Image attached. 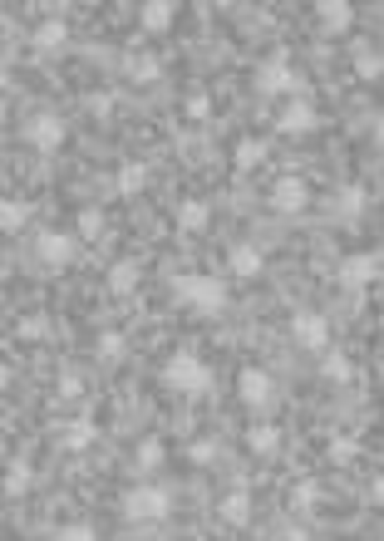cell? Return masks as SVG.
I'll list each match as a JSON object with an SVG mask.
<instances>
[{"label": "cell", "instance_id": "d4e9b609", "mask_svg": "<svg viewBox=\"0 0 384 541\" xmlns=\"http://www.w3.org/2000/svg\"><path fill=\"white\" fill-rule=\"evenodd\" d=\"M335 212H340L345 222H350V216H359V212H365V187H359V183L340 187V197H335Z\"/></svg>", "mask_w": 384, "mask_h": 541}, {"label": "cell", "instance_id": "52a82bcc", "mask_svg": "<svg viewBox=\"0 0 384 541\" xmlns=\"http://www.w3.org/2000/svg\"><path fill=\"white\" fill-rule=\"evenodd\" d=\"M379 271H384V256H375V251H355V256L340 261V286L345 291H365Z\"/></svg>", "mask_w": 384, "mask_h": 541}, {"label": "cell", "instance_id": "ab89813d", "mask_svg": "<svg viewBox=\"0 0 384 541\" xmlns=\"http://www.w3.org/2000/svg\"><path fill=\"white\" fill-rule=\"evenodd\" d=\"M375 134H379V143H384V114L375 118Z\"/></svg>", "mask_w": 384, "mask_h": 541}, {"label": "cell", "instance_id": "484cf974", "mask_svg": "<svg viewBox=\"0 0 384 541\" xmlns=\"http://www.w3.org/2000/svg\"><path fill=\"white\" fill-rule=\"evenodd\" d=\"M124 355H128L124 330H104V335H99V359H104V365H118Z\"/></svg>", "mask_w": 384, "mask_h": 541}, {"label": "cell", "instance_id": "ac0fdd59", "mask_svg": "<svg viewBox=\"0 0 384 541\" xmlns=\"http://www.w3.org/2000/svg\"><path fill=\"white\" fill-rule=\"evenodd\" d=\"M217 516L227 526H247V516H251V497H247V487H232L227 497L217 502Z\"/></svg>", "mask_w": 384, "mask_h": 541}, {"label": "cell", "instance_id": "d590c367", "mask_svg": "<svg viewBox=\"0 0 384 541\" xmlns=\"http://www.w3.org/2000/svg\"><path fill=\"white\" fill-rule=\"evenodd\" d=\"M291 502H296V512H310V507H316V487L301 483V487L291 492Z\"/></svg>", "mask_w": 384, "mask_h": 541}, {"label": "cell", "instance_id": "5bb4252c", "mask_svg": "<svg viewBox=\"0 0 384 541\" xmlns=\"http://www.w3.org/2000/svg\"><path fill=\"white\" fill-rule=\"evenodd\" d=\"M261 266H267V256H261V246H251V242H242V246L227 251V271H232L237 281H251V276H261Z\"/></svg>", "mask_w": 384, "mask_h": 541}, {"label": "cell", "instance_id": "8992f818", "mask_svg": "<svg viewBox=\"0 0 384 541\" xmlns=\"http://www.w3.org/2000/svg\"><path fill=\"white\" fill-rule=\"evenodd\" d=\"M257 89L271 99V94H306V84L296 79V69L286 65V55H276V59H267V65L257 69Z\"/></svg>", "mask_w": 384, "mask_h": 541}, {"label": "cell", "instance_id": "9a60e30c", "mask_svg": "<svg viewBox=\"0 0 384 541\" xmlns=\"http://www.w3.org/2000/svg\"><path fill=\"white\" fill-rule=\"evenodd\" d=\"M173 15H177V5H173V0H143L138 25L148 30V35H167V30H173Z\"/></svg>", "mask_w": 384, "mask_h": 541}, {"label": "cell", "instance_id": "8d00e7d4", "mask_svg": "<svg viewBox=\"0 0 384 541\" xmlns=\"http://www.w3.org/2000/svg\"><path fill=\"white\" fill-rule=\"evenodd\" d=\"M207 94H192V99H187V118H192V124H202V118H207Z\"/></svg>", "mask_w": 384, "mask_h": 541}, {"label": "cell", "instance_id": "8fae6325", "mask_svg": "<svg viewBox=\"0 0 384 541\" xmlns=\"http://www.w3.org/2000/svg\"><path fill=\"white\" fill-rule=\"evenodd\" d=\"M35 256H40L45 266H69V261L79 256V242H75V236H65V232H40Z\"/></svg>", "mask_w": 384, "mask_h": 541}, {"label": "cell", "instance_id": "7bdbcfd3", "mask_svg": "<svg viewBox=\"0 0 384 541\" xmlns=\"http://www.w3.org/2000/svg\"><path fill=\"white\" fill-rule=\"evenodd\" d=\"M379 320H384V310H379Z\"/></svg>", "mask_w": 384, "mask_h": 541}, {"label": "cell", "instance_id": "1f68e13d", "mask_svg": "<svg viewBox=\"0 0 384 541\" xmlns=\"http://www.w3.org/2000/svg\"><path fill=\"white\" fill-rule=\"evenodd\" d=\"M45 335H50V320H45V316H25V320H20V340H45Z\"/></svg>", "mask_w": 384, "mask_h": 541}, {"label": "cell", "instance_id": "f546056e", "mask_svg": "<svg viewBox=\"0 0 384 541\" xmlns=\"http://www.w3.org/2000/svg\"><path fill=\"white\" fill-rule=\"evenodd\" d=\"M138 467H143V473H158V467H163V443H138Z\"/></svg>", "mask_w": 384, "mask_h": 541}, {"label": "cell", "instance_id": "7402d4cb", "mask_svg": "<svg viewBox=\"0 0 384 541\" xmlns=\"http://www.w3.org/2000/svg\"><path fill=\"white\" fill-rule=\"evenodd\" d=\"M143 187H148V167H143V163H124V167H118V192H124V197H138Z\"/></svg>", "mask_w": 384, "mask_h": 541}, {"label": "cell", "instance_id": "4fadbf2b", "mask_svg": "<svg viewBox=\"0 0 384 541\" xmlns=\"http://www.w3.org/2000/svg\"><path fill=\"white\" fill-rule=\"evenodd\" d=\"M316 15H320V30H326V35H345L355 25V5H350V0H316Z\"/></svg>", "mask_w": 384, "mask_h": 541}, {"label": "cell", "instance_id": "5b68a950", "mask_svg": "<svg viewBox=\"0 0 384 541\" xmlns=\"http://www.w3.org/2000/svg\"><path fill=\"white\" fill-rule=\"evenodd\" d=\"M65 138H69V128H65V118H59V114H35L25 124V143L35 153H59V148H65Z\"/></svg>", "mask_w": 384, "mask_h": 541}, {"label": "cell", "instance_id": "e0dca14e", "mask_svg": "<svg viewBox=\"0 0 384 541\" xmlns=\"http://www.w3.org/2000/svg\"><path fill=\"white\" fill-rule=\"evenodd\" d=\"M207 222H212V207H207V202L187 197V202H183V207H177V232L197 236V232H207Z\"/></svg>", "mask_w": 384, "mask_h": 541}, {"label": "cell", "instance_id": "f1b7e54d", "mask_svg": "<svg viewBox=\"0 0 384 541\" xmlns=\"http://www.w3.org/2000/svg\"><path fill=\"white\" fill-rule=\"evenodd\" d=\"M261 158H267V138H247L242 148H237V167H242V173H247V167H257Z\"/></svg>", "mask_w": 384, "mask_h": 541}, {"label": "cell", "instance_id": "60d3db41", "mask_svg": "<svg viewBox=\"0 0 384 541\" xmlns=\"http://www.w3.org/2000/svg\"><path fill=\"white\" fill-rule=\"evenodd\" d=\"M217 5H237V0H217Z\"/></svg>", "mask_w": 384, "mask_h": 541}, {"label": "cell", "instance_id": "74e56055", "mask_svg": "<svg viewBox=\"0 0 384 541\" xmlns=\"http://www.w3.org/2000/svg\"><path fill=\"white\" fill-rule=\"evenodd\" d=\"M330 458H335V463H350V458H355V443H350V438L330 443Z\"/></svg>", "mask_w": 384, "mask_h": 541}, {"label": "cell", "instance_id": "277c9868", "mask_svg": "<svg viewBox=\"0 0 384 541\" xmlns=\"http://www.w3.org/2000/svg\"><path fill=\"white\" fill-rule=\"evenodd\" d=\"M237 394H242L247 408H257V414H267V408L276 404V379L267 375V369L247 365L242 375H237Z\"/></svg>", "mask_w": 384, "mask_h": 541}, {"label": "cell", "instance_id": "603a6c76", "mask_svg": "<svg viewBox=\"0 0 384 541\" xmlns=\"http://www.w3.org/2000/svg\"><path fill=\"white\" fill-rule=\"evenodd\" d=\"M247 448H251V453H261V458H271V453L281 448V433H276L271 424H257V428L247 433Z\"/></svg>", "mask_w": 384, "mask_h": 541}, {"label": "cell", "instance_id": "7a4b0ae2", "mask_svg": "<svg viewBox=\"0 0 384 541\" xmlns=\"http://www.w3.org/2000/svg\"><path fill=\"white\" fill-rule=\"evenodd\" d=\"M173 296H177V306L202 310V316H217V310L227 306V286L217 281V276H202V271L177 276V281H173Z\"/></svg>", "mask_w": 384, "mask_h": 541}, {"label": "cell", "instance_id": "e575fe53", "mask_svg": "<svg viewBox=\"0 0 384 541\" xmlns=\"http://www.w3.org/2000/svg\"><path fill=\"white\" fill-rule=\"evenodd\" d=\"M79 394H84V379L75 369H65V375H59V399H79Z\"/></svg>", "mask_w": 384, "mask_h": 541}, {"label": "cell", "instance_id": "f35d334b", "mask_svg": "<svg viewBox=\"0 0 384 541\" xmlns=\"http://www.w3.org/2000/svg\"><path fill=\"white\" fill-rule=\"evenodd\" d=\"M369 502H375V507H384V473L375 477V483H369Z\"/></svg>", "mask_w": 384, "mask_h": 541}, {"label": "cell", "instance_id": "cb8c5ba5", "mask_svg": "<svg viewBox=\"0 0 384 541\" xmlns=\"http://www.w3.org/2000/svg\"><path fill=\"white\" fill-rule=\"evenodd\" d=\"M25 222H30V202H20V197L0 202V226H5V232H20Z\"/></svg>", "mask_w": 384, "mask_h": 541}, {"label": "cell", "instance_id": "3957f363", "mask_svg": "<svg viewBox=\"0 0 384 541\" xmlns=\"http://www.w3.org/2000/svg\"><path fill=\"white\" fill-rule=\"evenodd\" d=\"M163 384H167L173 394H187V399H197V394L212 389V369L202 365L197 355L183 350V355H173V359L163 365Z\"/></svg>", "mask_w": 384, "mask_h": 541}, {"label": "cell", "instance_id": "83f0119b", "mask_svg": "<svg viewBox=\"0 0 384 541\" xmlns=\"http://www.w3.org/2000/svg\"><path fill=\"white\" fill-rule=\"evenodd\" d=\"M79 236H84V242H99V236H104V212L99 207L79 212Z\"/></svg>", "mask_w": 384, "mask_h": 541}, {"label": "cell", "instance_id": "ba28073f", "mask_svg": "<svg viewBox=\"0 0 384 541\" xmlns=\"http://www.w3.org/2000/svg\"><path fill=\"white\" fill-rule=\"evenodd\" d=\"M306 202H310L306 177H296V173L276 177V187H271V207L281 212V216H301V212H306Z\"/></svg>", "mask_w": 384, "mask_h": 541}, {"label": "cell", "instance_id": "d6986e66", "mask_svg": "<svg viewBox=\"0 0 384 541\" xmlns=\"http://www.w3.org/2000/svg\"><path fill=\"white\" fill-rule=\"evenodd\" d=\"M109 291L114 296H134L138 291V261H114L109 266Z\"/></svg>", "mask_w": 384, "mask_h": 541}, {"label": "cell", "instance_id": "b9f144b4", "mask_svg": "<svg viewBox=\"0 0 384 541\" xmlns=\"http://www.w3.org/2000/svg\"><path fill=\"white\" fill-rule=\"evenodd\" d=\"M84 5H99V0H84Z\"/></svg>", "mask_w": 384, "mask_h": 541}, {"label": "cell", "instance_id": "d6a6232c", "mask_svg": "<svg viewBox=\"0 0 384 541\" xmlns=\"http://www.w3.org/2000/svg\"><path fill=\"white\" fill-rule=\"evenodd\" d=\"M55 541H99V536H94L89 522H69L65 532H55Z\"/></svg>", "mask_w": 384, "mask_h": 541}, {"label": "cell", "instance_id": "2e32d148", "mask_svg": "<svg viewBox=\"0 0 384 541\" xmlns=\"http://www.w3.org/2000/svg\"><path fill=\"white\" fill-rule=\"evenodd\" d=\"M35 50H40V55H59V50H65V45H69V25H65V20H45V25L40 30H35Z\"/></svg>", "mask_w": 384, "mask_h": 541}, {"label": "cell", "instance_id": "6da1fadb", "mask_svg": "<svg viewBox=\"0 0 384 541\" xmlns=\"http://www.w3.org/2000/svg\"><path fill=\"white\" fill-rule=\"evenodd\" d=\"M118 512H124L128 526H158L173 512V492L158 483H134L124 492V502H118Z\"/></svg>", "mask_w": 384, "mask_h": 541}, {"label": "cell", "instance_id": "9c48e42d", "mask_svg": "<svg viewBox=\"0 0 384 541\" xmlns=\"http://www.w3.org/2000/svg\"><path fill=\"white\" fill-rule=\"evenodd\" d=\"M291 335H296V345H306V350H316V355L330 350V325H326V316H316V310H301V316L291 320Z\"/></svg>", "mask_w": 384, "mask_h": 541}, {"label": "cell", "instance_id": "30bf717a", "mask_svg": "<svg viewBox=\"0 0 384 541\" xmlns=\"http://www.w3.org/2000/svg\"><path fill=\"white\" fill-rule=\"evenodd\" d=\"M316 124H320V118H316V108H310V99H306V94H296V99L281 108V118H276V128H281L286 138H306Z\"/></svg>", "mask_w": 384, "mask_h": 541}, {"label": "cell", "instance_id": "7c38bea8", "mask_svg": "<svg viewBox=\"0 0 384 541\" xmlns=\"http://www.w3.org/2000/svg\"><path fill=\"white\" fill-rule=\"evenodd\" d=\"M89 443H99V424H94L89 414L69 418V424L59 428V448H69V453H84Z\"/></svg>", "mask_w": 384, "mask_h": 541}, {"label": "cell", "instance_id": "ffe728a7", "mask_svg": "<svg viewBox=\"0 0 384 541\" xmlns=\"http://www.w3.org/2000/svg\"><path fill=\"white\" fill-rule=\"evenodd\" d=\"M320 375H326L330 384H350L355 379V365L345 350H326V359H320Z\"/></svg>", "mask_w": 384, "mask_h": 541}, {"label": "cell", "instance_id": "4dcf8cb0", "mask_svg": "<svg viewBox=\"0 0 384 541\" xmlns=\"http://www.w3.org/2000/svg\"><path fill=\"white\" fill-rule=\"evenodd\" d=\"M25 483H30V467L15 463V467L5 473V497H20V492H25Z\"/></svg>", "mask_w": 384, "mask_h": 541}, {"label": "cell", "instance_id": "4316f807", "mask_svg": "<svg viewBox=\"0 0 384 541\" xmlns=\"http://www.w3.org/2000/svg\"><path fill=\"white\" fill-rule=\"evenodd\" d=\"M128 75H134L138 84H153L163 75V59L158 55H134V59H128Z\"/></svg>", "mask_w": 384, "mask_h": 541}, {"label": "cell", "instance_id": "44dd1931", "mask_svg": "<svg viewBox=\"0 0 384 541\" xmlns=\"http://www.w3.org/2000/svg\"><path fill=\"white\" fill-rule=\"evenodd\" d=\"M355 75L359 79H379L384 75V55L375 45H355Z\"/></svg>", "mask_w": 384, "mask_h": 541}, {"label": "cell", "instance_id": "836d02e7", "mask_svg": "<svg viewBox=\"0 0 384 541\" xmlns=\"http://www.w3.org/2000/svg\"><path fill=\"white\" fill-rule=\"evenodd\" d=\"M187 458H192V463H212V458H217V443H212V438L187 443Z\"/></svg>", "mask_w": 384, "mask_h": 541}]
</instances>
